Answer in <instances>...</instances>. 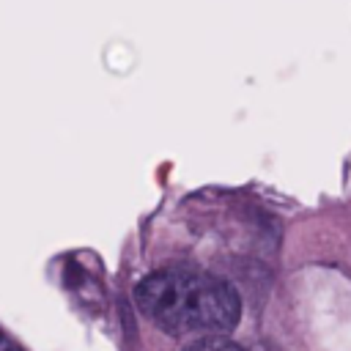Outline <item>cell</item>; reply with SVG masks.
I'll list each match as a JSON object with an SVG mask.
<instances>
[{
    "instance_id": "1",
    "label": "cell",
    "mask_w": 351,
    "mask_h": 351,
    "mask_svg": "<svg viewBox=\"0 0 351 351\" xmlns=\"http://www.w3.org/2000/svg\"><path fill=\"white\" fill-rule=\"evenodd\" d=\"M140 313L167 335H222L239 324L241 302L233 285L189 269H159L134 288Z\"/></svg>"
},
{
    "instance_id": "2",
    "label": "cell",
    "mask_w": 351,
    "mask_h": 351,
    "mask_svg": "<svg viewBox=\"0 0 351 351\" xmlns=\"http://www.w3.org/2000/svg\"><path fill=\"white\" fill-rule=\"evenodd\" d=\"M184 351H244L239 343L233 340H225V337H217V335H208V337H200L195 343H189Z\"/></svg>"
},
{
    "instance_id": "3",
    "label": "cell",
    "mask_w": 351,
    "mask_h": 351,
    "mask_svg": "<svg viewBox=\"0 0 351 351\" xmlns=\"http://www.w3.org/2000/svg\"><path fill=\"white\" fill-rule=\"evenodd\" d=\"M0 351H25V348H22L16 340H11V337L0 329Z\"/></svg>"
}]
</instances>
